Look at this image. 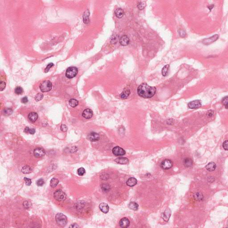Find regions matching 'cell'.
<instances>
[{"label":"cell","mask_w":228,"mask_h":228,"mask_svg":"<svg viewBox=\"0 0 228 228\" xmlns=\"http://www.w3.org/2000/svg\"><path fill=\"white\" fill-rule=\"evenodd\" d=\"M137 183V181L135 178L131 177L129 178L126 184L127 186L129 187H133L135 186Z\"/></svg>","instance_id":"18"},{"label":"cell","mask_w":228,"mask_h":228,"mask_svg":"<svg viewBox=\"0 0 228 228\" xmlns=\"http://www.w3.org/2000/svg\"><path fill=\"white\" fill-rule=\"evenodd\" d=\"M228 96H226L225 97H224L222 100V102L223 104L225 106V108L226 109H228Z\"/></svg>","instance_id":"34"},{"label":"cell","mask_w":228,"mask_h":228,"mask_svg":"<svg viewBox=\"0 0 228 228\" xmlns=\"http://www.w3.org/2000/svg\"><path fill=\"white\" fill-rule=\"evenodd\" d=\"M24 180L25 182V184L27 186H30L31 185V183H32V181H31V180L29 178H28L27 177H24Z\"/></svg>","instance_id":"38"},{"label":"cell","mask_w":228,"mask_h":228,"mask_svg":"<svg viewBox=\"0 0 228 228\" xmlns=\"http://www.w3.org/2000/svg\"><path fill=\"white\" fill-rule=\"evenodd\" d=\"M99 207L100 210L104 213H106L109 212V207L108 205L106 203H101L99 206Z\"/></svg>","instance_id":"16"},{"label":"cell","mask_w":228,"mask_h":228,"mask_svg":"<svg viewBox=\"0 0 228 228\" xmlns=\"http://www.w3.org/2000/svg\"><path fill=\"white\" fill-rule=\"evenodd\" d=\"M44 183H45L44 181L42 178L39 179L37 181V185L38 186H43L44 185Z\"/></svg>","instance_id":"37"},{"label":"cell","mask_w":228,"mask_h":228,"mask_svg":"<svg viewBox=\"0 0 228 228\" xmlns=\"http://www.w3.org/2000/svg\"><path fill=\"white\" fill-rule=\"evenodd\" d=\"M109 189V186L106 185H103L102 187V189L104 191H105V190L107 191V189Z\"/></svg>","instance_id":"47"},{"label":"cell","mask_w":228,"mask_h":228,"mask_svg":"<svg viewBox=\"0 0 228 228\" xmlns=\"http://www.w3.org/2000/svg\"><path fill=\"white\" fill-rule=\"evenodd\" d=\"M114 161L118 164L126 165L129 163V160L127 158H118L116 159Z\"/></svg>","instance_id":"19"},{"label":"cell","mask_w":228,"mask_h":228,"mask_svg":"<svg viewBox=\"0 0 228 228\" xmlns=\"http://www.w3.org/2000/svg\"><path fill=\"white\" fill-rule=\"evenodd\" d=\"M173 162L169 159H165L161 163V167L163 169L168 170L170 169L173 166Z\"/></svg>","instance_id":"6"},{"label":"cell","mask_w":228,"mask_h":228,"mask_svg":"<svg viewBox=\"0 0 228 228\" xmlns=\"http://www.w3.org/2000/svg\"><path fill=\"white\" fill-rule=\"evenodd\" d=\"M52 88V84L51 81L46 80L42 82L40 85V89L42 92H49Z\"/></svg>","instance_id":"3"},{"label":"cell","mask_w":228,"mask_h":228,"mask_svg":"<svg viewBox=\"0 0 228 228\" xmlns=\"http://www.w3.org/2000/svg\"><path fill=\"white\" fill-rule=\"evenodd\" d=\"M218 38V35H215L214 36H212L211 38L205 39L203 41V43L205 44V45H208L210 43H211L213 42H215L216 41L217 38Z\"/></svg>","instance_id":"14"},{"label":"cell","mask_w":228,"mask_h":228,"mask_svg":"<svg viewBox=\"0 0 228 228\" xmlns=\"http://www.w3.org/2000/svg\"><path fill=\"white\" fill-rule=\"evenodd\" d=\"M119 224L122 228H127L130 225V221L128 218L124 217L120 220Z\"/></svg>","instance_id":"12"},{"label":"cell","mask_w":228,"mask_h":228,"mask_svg":"<svg viewBox=\"0 0 228 228\" xmlns=\"http://www.w3.org/2000/svg\"><path fill=\"white\" fill-rule=\"evenodd\" d=\"M112 153L116 156H122L126 154V152L122 148L116 146L113 148Z\"/></svg>","instance_id":"7"},{"label":"cell","mask_w":228,"mask_h":228,"mask_svg":"<svg viewBox=\"0 0 228 228\" xmlns=\"http://www.w3.org/2000/svg\"><path fill=\"white\" fill-rule=\"evenodd\" d=\"M23 92V89L21 86H17L15 89V93L17 94H21Z\"/></svg>","instance_id":"33"},{"label":"cell","mask_w":228,"mask_h":228,"mask_svg":"<svg viewBox=\"0 0 228 228\" xmlns=\"http://www.w3.org/2000/svg\"><path fill=\"white\" fill-rule=\"evenodd\" d=\"M128 207L133 210H137L139 208V205L135 202H131L128 204Z\"/></svg>","instance_id":"24"},{"label":"cell","mask_w":228,"mask_h":228,"mask_svg":"<svg viewBox=\"0 0 228 228\" xmlns=\"http://www.w3.org/2000/svg\"><path fill=\"white\" fill-rule=\"evenodd\" d=\"M21 172L24 174H28L32 172V169L29 166H25L22 168Z\"/></svg>","instance_id":"26"},{"label":"cell","mask_w":228,"mask_h":228,"mask_svg":"<svg viewBox=\"0 0 228 228\" xmlns=\"http://www.w3.org/2000/svg\"><path fill=\"white\" fill-rule=\"evenodd\" d=\"M194 197L195 199L196 200H197V201H201V200H203V198H204L203 195L201 193H198V192L195 193V194L194 195Z\"/></svg>","instance_id":"28"},{"label":"cell","mask_w":228,"mask_h":228,"mask_svg":"<svg viewBox=\"0 0 228 228\" xmlns=\"http://www.w3.org/2000/svg\"><path fill=\"white\" fill-rule=\"evenodd\" d=\"M38 118V114L34 112H30L28 115V118L31 122H35Z\"/></svg>","instance_id":"17"},{"label":"cell","mask_w":228,"mask_h":228,"mask_svg":"<svg viewBox=\"0 0 228 228\" xmlns=\"http://www.w3.org/2000/svg\"><path fill=\"white\" fill-rule=\"evenodd\" d=\"M179 34L182 37H184L185 36V33L183 30H181L179 31Z\"/></svg>","instance_id":"46"},{"label":"cell","mask_w":228,"mask_h":228,"mask_svg":"<svg viewBox=\"0 0 228 228\" xmlns=\"http://www.w3.org/2000/svg\"><path fill=\"white\" fill-rule=\"evenodd\" d=\"M54 66V64L53 63H51L49 64L47 66V67L45 69V73H47L49 71V70H50L51 68L53 66Z\"/></svg>","instance_id":"39"},{"label":"cell","mask_w":228,"mask_h":228,"mask_svg":"<svg viewBox=\"0 0 228 228\" xmlns=\"http://www.w3.org/2000/svg\"><path fill=\"white\" fill-rule=\"evenodd\" d=\"M206 169L208 171L212 172L214 171L216 169V165L215 163L213 162H211L209 163L205 167Z\"/></svg>","instance_id":"20"},{"label":"cell","mask_w":228,"mask_h":228,"mask_svg":"<svg viewBox=\"0 0 228 228\" xmlns=\"http://www.w3.org/2000/svg\"><path fill=\"white\" fill-rule=\"evenodd\" d=\"M79 227V226L77 224H72L70 226V228H78Z\"/></svg>","instance_id":"48"},{"label":"cell","mask_w":228,"mask_h":228,"mask_svg":"<svg viewBox=\"0 0 228 228\" xmlns=\"http://www.w3.org/2000/svg\"><path fill=\"white\" fill-rule=\"evenodd\" d=\"M93 112L92 110L89 108L85 109L83 111L82 114L84 118H86V119H89L92 118V117L93 116Z\"/></svg>","instance_id":"10"},{"label":"cell","mask_w":228,"mask_h":228,"mask_svg":"<svg viewBox=\"0 0 228 228\" xmlns=\"http://www.w3.org/2000/svg\"><path fill=\"white\" fill-rule=\"evenodd\" d=\"M169 65H167L165 66V67L163 68L162 70V74L163 76H166L167 75L169 70Z\"/></svg>","instance_id":"29"},{"label":"cell","mask_w":228,"mask_h":228,"mask_svg":"<svg viewBox=\"0 0 228 228\" xmlns=\"http://www.w3.org/2000/svg\"><path fill=\"white\" fill-rule=\"evenodd\" d=\"M60 128H61V131H63V132H66V131H67L68 127L65 124H62V125L61 126V127Z\"/></svg>","instance_id":"42"},{"label":"cell","mask_w":228,"mask_h":228,"mask_svg":"<svg viewBox=\"0 0 228 228\" xmlns=\"http://www.w3.org/2000/svg\"><path fill=\"white\" fill-rule=\"evenodd\" d=\"M119 42L121 45L123 46H127L130 42V39L127 35H123L121 38Z\"/></svg>","instance_id":"15"},{"label":"cell","mask_w":228,"mask_h":228,"mask_svg":"<svg viewBox=\"0 0 228 228\" xmlns=\"http://www.w3.org/2000/svg\"><path fill=\"white\" fill-rule=\"evenodd\" d=\"M6 86V83L3 81H1L0 82V91H2L3 90H4L5 87Z\"/></svg>","instance_id":"40"},{"label":"cell","mask_w":228,"mask_h":228,"mask_svg":"<svg viewBox=\"0 0 228 228\" xmlns=\"http://www.w3.org/2000/svg\"><path fill=\"white\" fill-rule=\"evenodd\" d=\"M78 72V70L76 67H70L67 70L66 76L68 79H72L77 75Z\"/></svg>","instance_id":"4"},{"label":"cell","mask_w":228,"mask_h":228,"mask_svg":"<svg viewBox=\"0 0 228 228\" xmlns=\"http://www.w3.org/2000/svg\"><path fill=\"white\" fill-rule=\"evenodd\" d=\"M24 132L26 133L33 135L35 133V130L34 128H30L29 127H26L24 129Z\"/></svg>","instance_id":"30"},{"label":"cell","mask_w":228,"mask_h":228,"mask_svg":"<svg viewBox=\"0 0 228 228\" xmlns=\"http://www.w3.org/2000/svg\"><path fill=\"white\" fill-rule=\"evenodd\" d=\"M193 164V161L189 158L185 159L183 161V165L186 167H191Z\"/></svg>","instance_id":"22"},{"label":"cell","mask_w":228,"mask_h":228,"mask_svg":"<svg viewBox=\"0 0 228 228\" xmlns=\"http://www.w3.org/2000/svg\"><path fill=\"white\" fill-rule=\"evenodd\" d=\"M85 170L83 168H80L78 170V174L79 176H83L85 173Z\"/></svg>","instance_id":"36"},{"label":"cell","mask_w":228,"mask_h":228,"mask_svg":"<svg viewBox=\"0 0 228 228\" xmlns=\"http://www.w3.org/2000/svg\"><path fill=\"white\" fill-rule=\"evenodd\" d=\"M45 151L42 148H38L34 149V156L37 157H41L45 155Z\"/></svg>","instance_id":"9"},{"label":"cell","mask_w":228,"mask_h":228,"mask_svg":"<svg viewBox=\"0 0 228 228\" xmlns=\"http://www.w3.org/2000/svg\"><path fill=\"white\" fill-rule=\"evenodd\" d=\"M59 182V181L58 179L55 178H53L51 180V181H50V185L52 188H54L58 185Z\"/></svg>","instance_id":"25"},{"label":"cell","mask_w":228,"mask_h":228,"mask_svg":"<svg viewBox=\"0 0 228 228\" xmlns=\"http://www.w3.org/2000/svg\"><path fill=\"white\" fill-rule=\"evenodd\" d=\"M115 16L119 18H122L124 15V11L122 8H118L115 11Z\"/></svg>","instance_id":"23"},{"label":"cell","mask_w":228,"mask_h":228,"mask_svg":"<svg viewBox=\"0 0 228 228\" xmlns=\"http://www.w3.org/2000/svg\"><path fill=\"white\" fill-rule=\"evenodd\" d=\"M69 103L70 106H71L72 107H75L78 105L79 102L75 99L72 98L69 100Z\"/></svg>","instance_id":"27"},{"label":"cell","mask_w":228,"mask_h":228,"mask_svg":"<svg viewBox=\"0 0 228 228\" xmlns=\"http://www.w3.org/2000/svg\"><path fill=\"white\" fill-rule=\"evenodd\" d=\"M28 98L27 97H24L21 99V102H22L23 103H26L28 102Z\"/></svg>","instance_id":"45"},{"label":"cell","mask_w":228,"mask_h":228,"mask_svg":"<svg viewBox=\"0 0 228 228\" xmlns=\"http://www.w3.org/2000/svg\"><path fill=\"white\" fill-rule=\"evenodd\" d=\"M13 113V110L10 108H6L3 110V114L8 116Z\"/></svg>","instance_id":"31"},{"label":"cell","mask_w":228,"mask_h":228,"mask_svg":"<svg viewBox=\"0 0 228 228\" xmlns=\"http://www.w3.org/2000/svg\"><path fill=\"white\" fill-rule=\"evenodd\" d=\"M86 14H84L83 15V21L85 24L89 22V16L90 15V13L87 11L85 12Z\"/></svg>","instance_id":"32"},{"label":"cell","mask_w":228,"mask_h":228,"mask_svg":"<svg viewBox=\"0 0 228 228\" xmlns=\"http://www.w3.org/2000/svg\"><path fill=\"white\" fill-rule=\"evenodd\" d=\"M214 113V111L213 110H209L208 111V112H207V116L208 117H209H209H212Z\"/></svg>","instance_id":"41"},{"label":"cell","mask_w":228,"mask_h":228,"mask_svg":"<svg viewBox=\"0 0 228 228\" xmlns=\"http://www.w3.org/2000/svg\"><path fill=\"white\" fill-rule=\"evenodd\" d=\"M228 140H225L223 143V147L224 148V149L226 151H227L228 150Z\"/></svg>","instance_id":"43"},{"label":"cell","mask_w":228,"mask_h":228,"mask_svg":"<svg viewBox=\"0 0 228 228\" xmlns=\"http://www.w3.org/2000/svg\"><path fill=\"white\" fill-rule=\"evenodd\" d=\"M54 198L59 201H63L66 200L67 195L62 190H56L54 194Z\"/></svg>","instance_id":"5"},{"label":"cell","mask_w":228,"mask_h":228,"mask_svg":"<svg viewBox=\"0 0 228 228\" xmlns=\"http://www.w3.org/2000/svg\"><path fill=\"white\" fill-rule=\"evenodd\" d=\"M23 205L24 207L25 208H29L30 206H31V204L29 203L28 201H25L24 203H23Z\"/></svg>","instance_id":"44"},{"label":"cell","mask_w":228,"mask_h":228,"mask_svg":"<svg viewBox=\"0 0 228 228\" xmlns=\"http://www.w3.org/2000/svg\"><path fill=\"white\" fill-rule=\"evenodd\" d=\"M171 215V212L169 209H167L162 214V217L165 221H168Z\"/></svg>","instance_id":"13"},{"label":"cell","mask_w":228,"mask_h":228,"mask_svg":"<svg viewBox=\"0 0 228 228\" xmlns=\"http://www.w3.org/2000/svg\"><path fill=\"white\" fill-rule=\"evenodd\" d=\"M88 139L92 142H95L100 139V136L98 133L92 132L88 135Z\"/></svg>","instance_id":"11"},{"label":"cell","mask_w":228,"mask_h":228,"mask_svg":"<svg viewBox=\"0 0 228 228\" xmlns=\"http://www.w3.org/2000/svg\"><path fill=\"white\" fill-rule=\"evenodd\" d=\"M156 88L151 86L146 83L140 85L137 88V93L139 96L145 98L152 97L156 92Z\"/></svg>","instance_id":"1"},{"label":"cell","mask_w":228,"mask_h":228,"mask_svg":"<svg viewBox=\"0 0 228 228\" xmlns=\"http://www.w3.org/2000/svg\"><path fill=\"white\" fill-rule=\"evenodd\" d=\"M130 94H131V91L129 90L128 89L124 90L122 91V93L120 94V97L122 99H126L129 97Z\"/></svg>","instance_id":"21"},{"label":"cell","mask_w":228,"mask_h":228,"mask_svg":"<svg viewBox=\"0 0 228 228\" xmlns=\"http://www.w3.org/2000/svg\"><path fill=\"white\" fill-rule=\"evenodd\" d=\"M55 219L57 223L60 227H64L67 222L66 216L61 213H58L56 214Z\"/></svg>","instance_id":"2"},{"label":"cell","mask_w":228,"mask_h":228,"mask_svg":"<svg viewBox=\"0 0 228 228\" xmlns=\"http://www.w3.org/2000/svg\"><path fill=\"white\" fill-rule=\"evenodd\" d=\"M188 106L190 109H197L201 106V102L199 100H195L189 102Z\"/></svg>","instance_id":"8"},{"label":"cell","mask_w":228,"mask_h":228,"mask_svg":"<svg viewBox=\"0 0 228 228\" xmlns=\"http://www.w3.org/2000/svg\"><path fill=\"white\" fill-rule=\"evenodd\" d=\"M43 98V95L42 94L38 93L35 97V99L37 102L41 101L42 98Z\"/></svg>","instance_id":"35"}]
</instances>
